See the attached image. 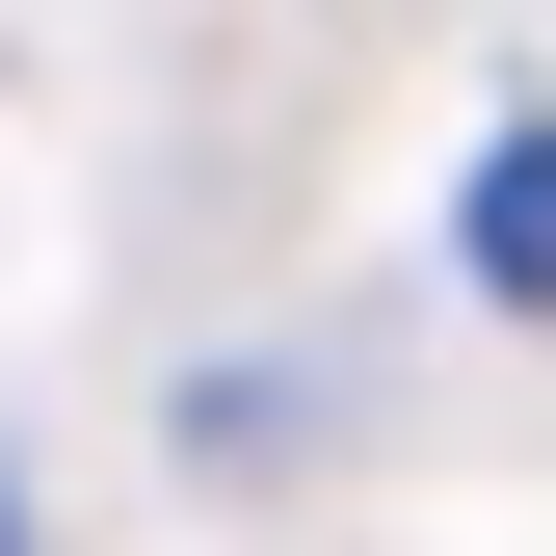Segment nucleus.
<instances>
[{
	"label": "nucleus",
	"mask_w": 556,
	"mask_h": 556,
	"mask_svg": "<svg viewBox=\"0 0 556 556\" xmlns=\"http://www.w3.org/2000/svg\"><path fill=\"white\" fill-rule=\"evenodd\" d=\"M477 292H504V318H556V106H504V132H477Z\"/></svg>",
	"instance_id": "obj_1"
},
{
	"label": "nucleus",
	"mask_w": 556,
	"mask_h": 556,
	"mask_svg": "<svg viewBox=\"0 0 556 556\" xmlns=\"http://www.w3.org/2000/svg\"><path fill=\"white\" fill-rule=\"evenodd\" d=\"M0 556H27V477H0Z\"/></svg>",
	"instance_id": "obj_2"
}]
</instances>
